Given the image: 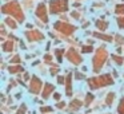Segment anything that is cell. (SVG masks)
Instances as JSON below:
<instances>
[{"mask_svg": "<svg viewBox=\"0 0 124 114\" xmlns=\"http://www.w3.org/2000/svg\"><path fill=\"white\" fill-rule=\"evenodd\" d=\"M107 57H108V52L104 50V47H100L96 51V55L93 57V71L95 73H99L101 70L103 65L107 60Z\"/></svg>", "mask_w": 124, "mask_h": 114, "instance_id": "6da1fadb", "label": "cell"}, {"mask_svg": "<svg viewBox=\"0 0 124 114\" xmlns=\"http://www.w3.org/2000/svg\"><path fill=\"white\" fill-rule=\"evenodd\" d=\"M113 81L108 74H104V75H100L97 78H89L88 79V85L91 89H97V87L101 86H107V85H112Z\"/></svg>", "mask_w": 124, "mask_h": 114, "instance_id": "7a4b0ae2", "label": "cell"}, {"mask_svg": "<svg viewBox=\"0 0 124 114\" xmlns=\"http://www.w3.org/2000/svg\"><path fill=\"white\" fill-rule=\"evenodd\" d=\"M1 10H3L4 14H12L19 20H24V15L20 12V7H19V3H17V1H11V3L3 6Z\"/></svg>", "mask_w": 124, "mask_h": 114, "instance_id": "3957f363", "label": "cell"}, {"mask_svg": "<svg viewBox=\"0 0 124 114\" xmlns=\"http://www.w3.org/2000/svg\"><path fill=\"white\" fill-rule=\"evenodd\" d=\"M68 10V1L67 0H52L51 1V14H57Z\"/></svg>", "mask_w": 124, "mask_h": 114, "instance_id": "277c9868", "label": "cell"}, {"mask_svg": "<svg viewBox=\"0 0 124 114\" xmlns=\"http://www.w3.org/2000/svg\"><path fill=\"white\" fill-rule=\"evenodd\" d=\"M55 28H56V30H59L60 32L65 34V35H70V34H72L73 31L76 30V27L68 24V23H63V22H57L56 24H55Z\"/></svg>", "mask_w": 124, "mask_h": 114, "instance_id": "5b68a950", "label": "cell"}, {"mask_svg": "<svg viewBox=\"0 0 124 114\" xmlns=\"http://www.w3.org/2000/svg\"><path fill=\"white\" fill-rule=\"evenodd\" d=\"M41 89V82L39 78H36V76H32V79H31V86H30V91L33 93V94H36V93H39Z\"/></svg>", "mask_w": 124, "mask_h": 114, "instance_id": "8992f818", "label": "cell"}, {"mask_svg": "<svg viewBox=\"0 0 124 114\" xmlns=\"http://www.w3.org/2000/svg\"><path fill=\"white\" fill-rule=\"evenodd\" d=\"M67 58H68V59H70L72 63H75V65L81 63V57L75 51V50H70V51H68V54H67Z\"/></svg>", "mask_w": 124, "mask_h": 114, "instance_id": "52a82bcc", "label": "cell"}, {"mask_svg": "<svg viewBox=\"0 0 124 114\" xmlns=\"http://www.w3.org/2000/svg\"><path fill=\"white\" fill-rule=\"evenodd\" d=\"M36 15H38L39 18H40L41 20H43L44 23L48 22V18H47V12H46V6H44L43 3H40L38 6V11H36Z\"/></svg>", "mask_w": 124, "mask_h": 114, "instance_id": "ba28073f", "label": "cell"}, {"mask_svg": "<svg viewBox=\"0 0 124 114\" xmlns=\"http://www.w3.org/2000/svg\"><path fill=\"white\" fill-rule=\"evenodd\" d=\"M27 38L28 40H40V39H43V34L39 31H28Z\"/></svg>", "mask_w": 124, "mask_h": 114, "instance_id": "9c48e42d", "label": "cell"}, {"mask_svg": "<svg viewBox=\"0 0 124 114\" xmlns=\"http://www.w3.org/2000/svg\"><path fill=\"white\" fill-rule=\"evenodd\" d=\"M54 90H55V86H52L51 83H47L46 86H44V90H43V98H48V95L51 94Z\"/></svg>", "mask_w": 124, "mask_h": 114, "instance_id": "30bf717a", "label": "cell"}, {"mask_svg": "<svg viewBox=\"0 0 124 114\" xmlns=\"http://www.w3.org/2000/svg\"><path fill=\"white\" fill-rule=\"evenodd\" d=\"M80 106H81V102L80 101H72V102H71V110H79V109H80Z\"/></svg>", "mask_w": 124, "mask_h": 114, "instance_id": "8fae6325", "label": "cell"}, {"mask_svg": "<svg viewBox=\"0 0 124 114\" xmlns=\"http://www.w3.org/2000/svg\"><path fill=\"white\" fill-rule=\"evenodd\" d=\"M93 36H95V38H100V39H103V40H108V42L112 40V38H111V36H108V35H101V34H96V32H93Z\"/></svg>", "mask_w": 124, "mask_h": 114, "instance_id": "7c38bea8", "label": "cell"}, {"mask_svg": "<svg viewBox=\"0 0 124 114\" xmlns=\"http://www.w3.org/2000/svg\"><path fill=\"white\" fill-rule=\"evenodd\" d=\"M19 71H23L22 66H11V67H9V73H12V74L19 73Z\"/></svg>", "mask_w": 124, "mask_h": 114, "instance_id": "4fadbf2b", "label": "cell"}, {"mask_svg": "<svg viewBox=\"0 0 124 114\" xmlns=\"http://www.w3.org/2000/svg\"><path fill=\"white\" fill-rule=\"evenodd\" d=\"M96 26L100 28V30H105V28H107V26H108V23L107 22H103V20H97Z\"/></svg>", "mask_w": 124, "mask_h": 114, "instance_id": "5bb4252c", "label": "cell"}, {"mask_svg": "<svg viewBox=\"0 0 124 114\" xmlns=\"http://www.w3.org/2000/svg\"><path fill=\"white\" fill-rule=\"evenodd\" d=\"M12 47H14L12 42H7V43H4V44H3V50H4V51H11Z\"/></svg>", "mask_w": 124, "mask_h": 114, "instance_id": "9a60e30c", "label": "cell"}, {"mask_svg": "<svg viewBox=\"0 0 124 114\" xmlns=\"http://www.w3.org/2000/svg\"><path fill=\"white\" fill-rule=\"evenodd\" d=\"M6 24L9 26L11 28H16V24L14 23V20H12L11 18H7V19H6Z\"/></svg>", "mask_w": 124, "mask_h": 114, "instance_id": "2e32d148", "label": "cell"}, {"mask_svg": "<svg viewBox=\"0 0 124 114\" xmlns=\"http://www.w3.org/2000/svg\"><path fill=\"white\" fill-rule=\"evenodd\" d=\"M71 75H68L67 76V94L68 95H71Z\"/></svg>", "mask_w": 124, "mask_h": 114, "instance_id": "e0dca14e", "label": "cell"}, {"mask_svg": "<svg viewBox=\"0 0 124 114\" xmlns=\"http://www.w3.org/2000/svg\"><path fill=\"white\" fill-rule=\"evenodd\" d=\"M113 97H115V94L113 93H109V94L107 95V99H105V102H107V105H111L113 101Z\"/></svg>", "mask_w": 124, "mask_h": 114, "instance_id": "ac0fdd59", "label": "cell"}, {"mask_svg": "<svg viewBox=\"0 0 124 114\" xmlns=\"http://www.w3.org/2000/svg\"><path fill=\"white\" fill-rule=\"evenodd\" d=\"M116 14H124V4H120V6H116Z\"/></svg>", "mask_w": 124, "mask_h": 114, "instance_id": "d6986e66", "label": "cell"}, {"mask_svg": "<svg viewBox=\"0 0 124 114\" xmlns=\"http://www.w3.org/2000/svg\"><path fill=\"white\" fill-rule=\"evenodd\" d=\"M119 114H124V98L120 101V105H119Z\"/></svg>", "mask_w": 124, "mask_h": 114, "instance_id": "ffe728a7", "label": "cell"}, {"mask_svg": "<svg viewBox=\"0 0 124 114\" xmlns=\"http://www.w3.org/2000/svg\"><path fill=\"white\" fill-rule=\"evenodd\" d=\"M56 57H57V59H59V62H62V54L64 52V50H56Z\"/></svg>", "mask_w": 124, "mask_h": 114, "instance_id": "44dd1931", "label": "cell"}, {"mask_svg": "<svg viewBox=\"0 0 124 114\" xmlns=\"http://www.w3.org/2000/svg\"><path fill=\"white\" fill-rule=\"evenodd\" d=\"M93 99V95L92 94H87V101H85V106H88L89 105V102Z\"/></svg>", "mask_w": 124, "mask_h": 114, "instance_id": "7402d4cb", "label": "cell"}, {"mask_svg": "<svg viewBox=\"0 0 124 114\" xmlns=\"http://www.w3.org/2000/svg\"><path fill=\"white\" fill-rule=\"evenodd\" d=\"M117 24L120 28H124V18H119L117 19Z\"/></svg>", "mask_w": 124, "mask_h": 114, "instance_id": "603a6c76", "label": "cell"}, {"mask_svg": "<svg viewBox=\"0 0 124 114\" xmlns=\"http://www.w3.org/2000/svg\"><path fill=\"white\" fill-rule=\"evenodd\" d=\"M40 110H41V113H44V111H46V113H48V111H52V107H49V106H46V107H41Z\"/></svg>", "mask_w": 124, "mask_h": 114, "instance_id": "cb8c5ba5", "label": "cell"}, {"mask_svg": "<svg viewBox=\"0 0 124 114\" xmlns=\"http://www.w3.org/2000/svg\"><path fill=\"white\" fill-rule=\"evenodd\" d=\"M92 50H93V48H92V46H87V47H83V51H84V52H91Z\"/></svg>", "mask_w": 124, "mask_h": 114, "instance_id": "d4e9b609", "label": "cell"}, {"mask_svg": "<svg viewBox=\"0 0 124 114\" xmlns=\"http://www.w3.org/2000/svg\"><path fill=\"white\" fill-rule=\"evenodd\" d=\"M113 59H115V62L119 63V65H120V63H123V59H121L120 57H116V55H115V57H113Z\"/></svg>", "mask_w": 124, "mask_h": 114, "instance_id": "484cf974", "label": "cell"}, {"mask_svg": "<svg viewBox=\"0 0 124 114\" xmlns=\"http://www.w3.org/2000/svg\"><path fill=\"white\" fill-rule=\"evenodd\" d=\"M25 113V105H23L22 107L19 109V111H17V114H24Z\"/></svg>", "mask_w": 124, "mask_h": 114, "instance_id": "4316f807", "label": "cell"}, {"mask_svg": "<svg viewBox=\"0 0 124 114\" xmlns=\"http://www.w3.org/2000/svg\"><path fill=\"white\" fill-rule=\"evenodd\" d=\"M75 78H78V79H83L84 76H83V74H80V73H76V74H75Z\"/></svg>", "mask_w": 124, "mask_h": 114, "instance_id": "83f0119b", "label": "cell"}, {"mask_svg": "<svg viewBox=\"0 0 124 114\" xmlns=\"http://www.w3.org/2000/svg\"><path fill=\"white\" fill-rule=\"evenodd\" d=\"M54 98H55L56 101H59V99H60V94H59V93H55V94H54Z\"/></svg>", "mask_w": 124, "mask_h": 114, "instance_id": "f1b7e54d", "label": "cell"}, {"mask_svg": "<svg viewBox=\"0 0 124 114\" xmlns=\"http://www.w3.org/2000/svg\"><path fill=\"white\" fill-rule=\"evenodd\" d=\"M116 40H119V42H121V44L124 43V38H121V36H116Z\"/></svg>", "mask_w": 124, "mask_h": 114, "instance_id": "f546056e", "label": "cell"}, {"mask_svg": "<svg viewBox=\"0 0 124 114\" xmlns=\"http://www.w3.org/2000/svg\"><path fill=\"white\" fill-rule=\"evenodd\" d=\"M64 106H65V103H64V102H60V103H57V107H59V109H63Z\"/></svg>", "mask_w": 124, "mask_h": 114, "instance_id": "4dcf8cb0", "label": "cell"}, {"mask_svg": "<svg viewBox=\"0 0 124 114\" xmlns=\"http://www.w3.org/2000/svg\"><path fill=\"white\" fill-rule=\"evenodd\" d=\"M57 82H59V83H63V82H64V76H59V78H57Z\"/></svg>", "mask_w": 124, "mask_h": 114, "instance_id": "1f68e13d", "label": "cell"}, {"mask_svg": "<svg viewBox=\"0 0 124 114\" xmlns=\"http://www.w3.org/2000/svg\"><path fill=\"white\" fill-rule=\"evenodd\" d=\"M11 62H12V63H17V62H19V57H15L14 59L11 60Z\"/></svg>", "mask_w": 124, "mask_h": 114, "instance_id": "d6a6232c", "label": "cell"}]
</instances>
